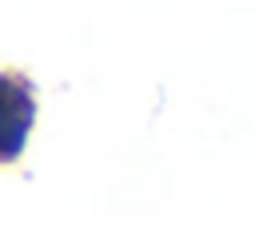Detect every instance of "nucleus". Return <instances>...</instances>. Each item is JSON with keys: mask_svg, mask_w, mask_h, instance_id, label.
<instances>
[{"mask_svg": "<svg viewBox=\"0 0 255 247\" xmlns=\"http://www.w3.org/2000/svg\"><path fill=\"white\" fill-rule=\"evenodd\" d=\"M36 124V92L28 76L0 72V167L20 159L28 135Z\"/></svg>", "mask_w": 255, "mask_h": 247, "instance_id": "f257e3e1", "label": "nucleus"}]
</instances>
